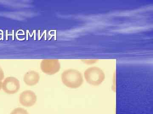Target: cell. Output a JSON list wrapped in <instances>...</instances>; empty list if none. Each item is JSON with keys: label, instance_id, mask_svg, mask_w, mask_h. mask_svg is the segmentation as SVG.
Masks as SVG:
<instances>
[{"label": "cell", "instance_id": "1", "mask_svg": "<svg viewBox=\"0 0 153 114\" xmlns=\"http://www.w3.org/2000/svg\"><path fill=\"white\" fill-rule=\"evenodd\" d=\"M61 80L66 86L72 89L79 88L83 82L82 74L74 69L64 71L61 75Z\"/></svg>", "mask_w": 153, "mask_h": 114}, {"label": "cell", "instance_id": "2", "mask_svg": "<svg viewBox=\"0 0 153 114\" xmlns=\"http://www.w3.org/2000/svg\"><path fill=\"white\" fill-rule=\"evenodd\" d=\"M84 75L87 83L94 86L101 84L105 78V75L102 70L95 67L88 69L84 72Z\"/></svg>", "mask_w": 153, "mask_h": 114}, {"label": "cell", "instance_id": "3", "mask_svg": "<svg viewBox=\"0 0 153 114\" xmlns=\"http://www.w3.org/2000/svg\"><path fill=\"white\" fill-rule=\"evenodd\" d=\"M59 60L53 59H46L41 61L40 68L44 73L52 75L58 72L60 69Z\"/></svg>", "mask_w": 153, "mask_h": 114}, {"label": "cell", "instance_id": "4", "mask_svg": "<svg viewBox=\"0 0 153 114\" xmlns=\"http://www.w3.org/2000/svg\"><path fill=\"white\" fill-rule=\"evenodd\" d=\"M20 83L15 77H8L2 82V89L8 94H14L19 91L20 88Z\"/></svg>", "mask_w": 153, "mask_h": 114}, {"label": "cell", "instance_id": "5", "mask_svg": "<svg viewBox=\"0 0 153 114\" xmlns=\"http://www.w3.org/2000/svg\"><path fill=\"white\" fill-rule=\"evenodd\" d=\"M19 102L22 106L31 107L35 104L37 100V96L31 90H26L21 93L19 96Z\"/></svg>", "mask_w": 153, "mask_h": 114}, {"label": "cell", "instance_id": "6", "mask_svg": "<svg viewBox=\"0 0 153 114\" xmlns=\"http://www.w3.org/2000/svg\"><path fill=\"white\" fill-rule=\"evenodd\" d=\"M40 76L38 72L32 70L28 71L24 76V81L25 84L30 86H36L39 83Z\"/></svg>", "mask_w": 153, "mask_h": 114}, {"label": "cell", "instance_id": "7", "mask_svg": "<svg viewBox=\"0 0 153 114\" xmlns=\"http://www.w3.org/2000/svg\"><path fill=\"white\" fill-rule=\"evenodd\" d=\"M10 114H29L27 110L22 108L18 107L14 109Z\"/></svg>", "mask_w": 153, "mask_h": 114}, {"label": "cell", "instance_id": "8", "mask_svg": "<svg viewBox=\"0 0 153 114\" xmlns=\"http://www.w3.org/2000/svg\"><path fill=\"white\" fill-rule=\"evenodd\" d=\"M4 78V73L2 68L0 66V81H2Z\"/></svg>", "mask_w": 153, "mask_h": 114}, {"label": "cell", "instance_id": "9", "mask_svg": "<svg viewBox=\"0 0 153 114\" xmlns=\"http://www.w3.org/2000/svg\"><path fill=\"white\" fill-rule=\"evenodd\" d=\"M2 81H0V91L2 89Z\"/></svg>", "mask_w": 153, "mask_h": 114}]
</instances>
